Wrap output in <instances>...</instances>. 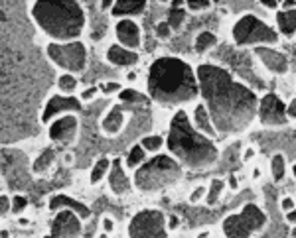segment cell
Returning a JSON list of instances; mask_svg holds the SVG:
<instances>
[{"label":"cell","mask_w":296,"mask_h":238,"mask_svg":"<svg viewBox=\"0 0 296 238\" xmlns=\"http://www.w3.org/2000/svg\"><path fill=\"white\" fill-rule=\"evenodd\" d=\"M142 146H144L146 150H158V148L162 146V140H160V136L144 138V140H142Z\"/></svg>","instance_id":"obj_32"},{"label":"cell","mask_w":296,"mask_h":238,"mask_svg":"<svg viewBox=\"0 0 296 238\" xmlns=\"http://www.w3.org/2000/svg\"><path fill=\"white\" fill-rule=\"evenodd\" d=\"M121 101H125V102H146V97H142L140 93H136V91H132V89H127V91H123V93H121Z\"/></svg>","instance_id":"obj_28"},{"label":"cell","mask_w":296,"mask_h":238,"mask_svg":"<svg viewBox=\"0 0 296 238\" xmlns=\"http://www.w3.org/2000/svg\"><path fill=\"white\" fill-rule=\"evenodd\" d=\"M121 126H123V110H121L119 106H115V108L107 114V118L103 120V128H105V132H109V134H117V132L121 130Z\"/></svg>","instance_id":"obj_20"},{"label":"cell","mask_w":296,"mask_h":238,"mask_svg":"<svg viewBox=\"0 0 296 238\" xmlns=\"http://www.w3.org/2000/svg\"><path fill=\"white\" fill-rule=\"evenodd\" d=\"M148 91L154 101L176 104L197 97V83L188 63L176 57H162L150 67Z\"/></svg>","instance_id":"obj_2"},{"label":"cell","mask_w":296,"mask_h":238,"mask_svg":"<svg viewBox=\"0 0 296 238\" xmlns=\"http://www.w3.org/2000/svg\"><path fill=\"white\" fill-rule=\"evenodd\" d=\"M75 132H77V120H75V116H66V118L58 120L50 128V138L56 140V142L69 144L75 138Z\"/></svg>","instance_id":"obj_12"},{"label":"cell","mask_w":296,"mask_h":238,"mask_svg":"<svg viewBox=\"0 0 296 238\" xmlns=\"http://www.w3.org/2000/svg\"><path fill=\"white\" fill-rule=\"evenodd\" d=\"M26 199L24 197H14V201H12V211L14 213H20V211H24V207H26Z\"/></svg>","instance_id":"obj_33"},{"label":"cell","mask_w":296,"mask_h":238,"mask_svg":"<svg viewBox=\"0 0 296 238\" xmlns=\"http://www.w3.org/2000/svg\"><path fill=\"white\" fill-rule=\"evenodd\" d=\"M117 35L127 47H138L140 45V32L138 26L131 20H123L117 24Z\"/></svg>","instance_id":"obj_15"},{"label":"cell","mask_w":296,"mask_h":238,"mask_svg":"<svg viewBox=\"0 0 296 238\" xmlns=\"http://www.w3.org/2000/svg\"><path fill=\"white\" fill-rule=\"evenodd\" d=\"M184 18H186V14H184V10L182 8H172L170 10V14H168V26H170V30L174 28V30H178L180 26H182V22H184Z\"/></svg>","instance_id":"obj_24"},{"label":"cell","mask_w":296,"mask_h":238,"mask_svg":"<svg viewBox=\"0 0 296 238\" xmlns=\"http://www.w3.org/2000/svg\"><path fill=\"white\" fill-rule=\"evenodd\" d=\"M79 233H81L79 219L69 211L60 213L52 225V238H75Z\"/></svg>","instance_id":"obj_11"},{"label":"cell","mask_w":296,"mask_h":238,"mask_svg":"<svg viewBox=\"0 0 296 238\" xmlns=\"http://www.w3.org/2000/svg\"><path fill=\"white\" fill-rule=\"evenodd\" d=\"M117 89H119V85H117V83H107V85L103 87V91H105V93H111V91H117Z\"/></svg>","instance_id":"obj_37"},{"label":"cell","mask_w":296,"mask_h":238,"mask_svg":"<svg viewBox=\"0 0 296 238\" xmlns=\"http://www.w3.org/2000/svg\"><path fill=\"white\" fill-rule=\"evenodd\" d=\"M292 207H294V201H292V199H284V201H282V209H286V211H290Z\"/></svg>","instance_id":"obj_38"},{"label":"cell","mask_w":296,"mask_h":238,"mask_svg":"<svg viewBox=\"0 0 296 238\" xmlns=\"http://www.w3.org/2000/svg\"><path fill=\"white\" fill-rule=\"evenodd\" d=\"M264 225V215L255 205H245L241 215L227 217L223 223V231L227 238H249L253 231H259Z\"/></svg>","instance_id":"obj_6"},{"label":"cell","mask_w":296,"mask_h":238,"mask_svg":"<svg viewBox=\"0 0 296 238\" xmlns=\"http://www.w3.org/2000/svg\"><path fill=\"white\" fill-rule=\"evenodd\" d=\"M32 16L36 22L58 39H71L79 35L85 16L77 2H36L32 6Z\"/></svg>","instance_id":"obj_4"},{"label":"cell","mask_w":296,"mask_h":238,"mask_svg":"<svg viewBox=\"0 0 296 238\" xmlns=\"http://www.w3.org/2000/svg\"><path fill=\"white\" fill-rule=\"evenodd\" d=\"M229 183H231V187H233V189H237V179H235V175H231Z\"/></svg>","instance_id":"obj_46"},{"label":"cell","mask_w":296,"mask_h":238,"mask_svg":"<svg viewBox=\"0 0 296 238\" xmlns=\"http://www.w3.org/2000/svg\"><path fill=\"white\" fill-rule=\"evenodd\" d=\"M180 175H182V170L172 158L158 156L136 171L134 181L142 191H154V189L172 185L174 181L180 179Z\"/></svg>","instance_id":"obj_5"},{"label":"cell","mask_w":296,"mask_h":238,"mask_svg":"<svg viewBox=\"0 0 296 238\" xmlns=\"http://www.w3.org/2000/svg\"><path fill=\"white\" fill-rule=\"evenodd\" d=\"M196 122H197V126H199L207 136H215V130H213V126L209 124V116H207L203 104H199L196 108Z\"/></svg>","instance_id":"obj_22"},{"label":"cell","mask_w":296,"mask_h":238,"mask_svg":"<svg viewBox=\"0 0 296 238\" xmlns=\"http://www.w3.org/2000/svg\"><path fill=\"white\" fill-rule=\"evenodd\" d=\"M215 41H217V39H215V35L211 34V32H201L196 39V49L201 53V51L209 49L211 45H215Z\"/></svg>","instance_id":"obj_23"},{"label":"cell","mask_w":296,"mask_h":238,"mask_svg":"<svg viewBox=\"0 0 296 238\" xmlns=\"http://www.w3.org/2000/svg\"><path fill=\"white\" fill-rule=\"evenodd\" d=\"M201 195H203V189H201V187H199V189H197L196 193H194V195H192V197H190V201H192V203H194V201H197V199H199V197H201Z\"/></svg>","instance_id":"obj_39"},{"label":"cell","mask_w":296,"mask_h":238,"mask_svg":"<svg viewBox=\"0 0 296 238\" xmlns=\"http://www.w3.org/2000/svg\"><path fill=\"white\" fill-rule=\"evenodd\" d=\"M131 238H166L164 215L160 211H142L129 227Z\"/></svg>","instance_id":"obj_8"},{"label":"cell","mask_w":296,"mask_h":238,"mask_svg":"<svg viewBox=\"0 0 296 238\" xmlns=\"http://www.w3.org/2000/svg\"><path fill=\"white\" fill-rule=\"evenodd\" d=\"M142 160H144L142 148H140V146H134L131 150V156H129V166H136V164H140Z\"/></svg>","instance_id":"obj_30"},{"label":"cell","mask_w":296,"mask_h":238,"mask_svg":"<svg viewBox=\"0 0 296 238\" xmlns=\"http://www.w3.org/2000/svg\"><path fill=\"white\" fill-rule=\"evenodd\" d=\"M284 170H286L284 158H282V156H274V158H272V175H274L276 181L284 177Z\"/></svg>","instance_id":"obj_26"},{"label":"cell","mask_w":296,"mask_h":238,"mask_svg":"<svg viewBox=\"0 0 296 238\" xmlns=\"http://www.w3.org/2000/svg\"><path fill=\"white\" fill-rule=\"evenodd\" d=\"M233 37L239 45L245 43H255V41H266V43H274L278 39L276 32L272 28H268L266 24H263L259 18L255 16H245L241 18L235 28H233Z\"/></svg>","instance_id":"obj_7"},{"label":"cell","mask_w":296,"mask_h":238,"mask_svg":"<svg viewBox=\"0 0 296 238\" xmlns=\"http://www.w3.org/2000/svg\"><path fill=\"white\" fill-rule=\"evenodd\" d=\"M48 55L64 69L69 71H81L85 67V45L83 43H69V45H58L50 43L48 45Z\"/></svg>","instance_id":"obj_9"},{"label":"cell","mask_w":296,"mask_h":238,"mask_svg":"<svg viewBox=\"0 0 296 238\" xmlns=\"http://www.w3.org/2000/svg\"><path fill=\"white\" fill-rule=\"evenodd\" d=\"M221 189H223V183L219 181V179H213L211 181V191H209V195H207V203L213 205L217 201V197H219V193H221Z\"/></svg>","instance_id":"obj_29"},{"label":"cell","mask_w":296,"mask_h":238,"mask_svg":"<svg viewBox=\"0 0 296 238\" xmlns=\"http://www.w3.org/2000/svg\"><path fill=\"white\" fill-rule=\"evenodd\" d=\"M156 34L160 35V37H168V35H170V26H168V24H158V26H156Z\"/></svg>","instance_id":"obj_35"},{"label":"cell","mask_w":296,"mask_h":238,"mask_svg":"<svg viewBox=\"0 0 296 238\" xmlns=\"http://www.w3.org/2000/svg\"><path fill=\"white\" fill-rule=\"evenodd\" d=\"M60 110H81V104H79L77 99H73V97H52L50 102H48V106H46V110H44L42 120L48 122Z\"/></svg>","instance_id":"obj_14"},{"label":"cell","mask_w":296,"mask_h":238,"mask_svg":"<svg viewBox=\"0 0 296 238\" xmlns=\"http://www.w3.org/2000/svg\"><path fill=\"white\" fill-rule=\"evenodd\" d=\"M60 207H71L73 211H77L79 213V217H89L91 215V211L85 207V205H81L79 201H73V199H69V197H64V195H58V197H54L52 201H50V209H60Z\"/></svg>","instance_id":"obj_18"},{"label":"cell","mask_w":296,"mask_h":238,"mask_svg":"<svg viewBox=\"0 0 296 238\" xmlns=\"http://www.w3.org/2000/svg\"><path fill=\"white\" fill-rule=\"evenodd\" d=\"M176 227H178V219L172 217V219H170V229H176Z\"/></svg>","instance_id":"obj_45"},{"label":"cell","mask_w":296,"mask_h":238,"mask_svg":"<svg viewBox=\"0 0 296 238\" xmlns=\"http://www.w3.org/2000/svg\"><path fill=\"white\" fill-rule=\"evenodd\" d=\"M146 6L144 0H119L113 8V14L115 16H123V14H138L142 12Z\"/></svg>","instance_id":"obj_19"},{"label":"cell","mask_w":296,"mask_h":238,"mask_svg":"<svg viewBox=\"0 0 296 238\" xmlns=\"http://www.w3.org/2000/svg\"><path fill=\"white\" fill-rule=\"evenodd\" d=\"M103 227H105V231H113V221H111V219H105Z\"/></svg>","instance_id":"obj_42"},{"label":"cell","mask_w":296,"mask_h":238,"mask_svg":"<svg viewBox=\"0 0 296 238\" xmlns=\"http://www.w3.org/2000/svg\"><path fill=\"white\" fill-rule=\"evenodd\" d=\"M107 57H109V61L115 63V65H132V63L138 61V55H136V53L127 51V49H123V47H119V45H111L109 51H107Z\"/></svg>","instance_id":"obj_16"},{"label":"cell","mask_w":296,"mask_h":238,"mask_svg":"<svg viewBox=\"0 0 296 238\" xmlns=\"http://www.w3.org/2000/svg\"><path fill=\"white\" fill-rule=\"evenodd\" d=\"M168 148L190 168L199 170L207 168L217 160V148L213 142L205 136L197 134L190 126V120L184 110H180L172 124H170V136H168Z\"/></svg>","instance_id":"obj_3"},{"label":"cell","mask_w":296,"mask_h":238,"mask_svg":"<svg viewBox=\"0 0 296 238\" xmlns=\"http://www.w3.org/2000/svg\"><path fill=\"white\" fill-rule=\"evenodd\" d=\"M276 22H278L280 32H284L286 35H292L294 34V28H296V12L294 10H288V12H278Z\"/></svg>","instance_id":"obj_21"},{"label":"cell","mask_w":296,"mask_h":238,"mask_svg":"<svg viewBox=\"0 0 296 238\" xmlns=\"http://www.w3.org/2000/svg\"><path fill=\"white\" fill-rule=\"evenodd\" d=\"M95 93H97V89H89V91H85V93H83V99H91Z\"/></svg>","instance_id":"obj_41"},{"label":"cell","mask_w":296,"mask_h":238,"mask_svg":"<svg viewBox=\"0 0 296 238\" xmlns=\"http://www.w3.org/2000/svg\"><path fill=\"white\" fill-rule=\"evenodd\" d=\"M288 116H296V102H290V106H288Z\"/></svg>","instance_id":"obj_40"},{"label":"cell","mask_w":296,"mask_h":238,"mask_svg":"<svg viewBox=\"0 0 296 238\" xmlns=\"http://www.w3.org/2000/svg\"><path fill=\"white\" fill-rule=\"evenodd\" d=\"M190 10H203V8H209V2L207 0H199V2H188Z\"/></svg>","instance_id":"obj_34"},{"label":"cell","mask_w":296,"mask_h":238,"mask_svg":"<svg viewBox=\"0 0 296 238\" xmlns=\"http://www.w3.org/2000/svg\"><path fill=\"white\" fill-rule=\"evenodd\" d=\"M263 4L264 6H268V8H274V6H276V2H274V0H263Z\"/></svg>","instance_id":"obj_43"},{"label":"cell","mask_w":296,"mask_h":238,"mask_svg":"<svg viewBox=\"0 0 296 238\" xmlns=\"http://www.w3.org/2000/svg\"><path fill=\"white\" fill-rule=\"evenodd\" d=\"M109 183H111V189L115 193H119V195L125 193V191H129V179H127V175L121 170V160H115L113 162V171H111Z\"/></svg>","instance_id":"obj_17"},{"label":"cell","mask_w":296,"mask_h":238,"mask_svg":"<svg viewBox=\"0 0 296 238\" xmlns=\"http://www.w3.org/2000/svg\"><path fill=\"white\" fill-rule=\"evenodd\" d=\"M107 168H109V160H105V158H103V160H99L97 166H95L93 171H91V181H93V183H97L99 179L103 177V173L107 171Z\"/></svg>","instance_id":"obj_27"},{"label":"cell","mask_w":296,"mask_h":238,"mask_svg":"<svg viewBox=\"0 0 296 238\" xmlns=\"http://www.w3.org/2000/svg\"><path fill=\"white\" fill-rule=\"evenodd\" d=\"M259 116L263 124H270V126H280L286 122V108L280 102L276 95H266L261 101V108H259Z\"/></svg>","instance_id":"obj_10"},{"label":"cell","mask_w":296,"mask_h":238,"mask_svg":"<svg viewBox=\"0 0 296 238\" xmlns=\"http://www.w3.org/2000/svg\"><path fill=\"white\" fill-rule=\"evenodd\" d=\"M197 79L217 130L239 132L253 120L257 112L255 93L235 83L225 69L199 65Z\"/></svg>","instance_id":"obj_1"},{"label":"cell","mask_w":296,"mask_h":238,"mask_svg":"<svg viewBox=\"0 0 296 238\" xmlns=\"http://www.w3.org/2000/svg\"><path fill=\"white\" fill-rule=\"evenodd\" d=\"M6 213H8V199L0 197V215H6Z\"/></svg>","instance_id":"obj_36"},{"label":"cell","mask_w":296,"mask_h":238,"mask_svg":"<svg viewBox=\"0 0 296 238\" xmlns=\"http://www.w3.org/2000/svg\"><path fill=\"white\" fill-rule=\"evenodd\" d=\"M54 150H46L38 160H36V164H34V171L36 173H40V171H44L46 168H50V164L54 162Z\"/></svg>","instance_id":"obj_25"},{"label":"cell","mask_w":296,"mask_h":238,"mask_svg":"<svg viewBox=\"0 0 296 238\" xmlns=\"http://www.w3.org/2000/svg\"><path fill=\"white\" fill-rule=\"evenodd\" d=\"M284 8H288V10H294V2H292V0H286V2H284Z\"/></svg>","instance_id":"obj_44"},{"label":"cell","mask_w":296,"mask_h":238,"mask_svg":"<svg viewBox=\"0 0 296 238\" xmlns=\"http://www.w3.org/2000/svg\"><path fill=\"white\" fill-rule=\"evenodd\" d=\"M255 53L263 59V63L270 71H274V73H286L288 61H286V57L280 51H274V49H268V47H257Z\"/></svg>","instance_id":"obj_13"},{"label":"cell","mask_w":296,"mask_h":238,"mask_svg":"<svg viewBox=\"0 0 296 238\" xmlns=\"http://www.w3.org/2000/svg\"><path fill=\"white\" fill-rule=\"evenodd\" d=\"M75 85H77V81H75L71 75H64V77L60 79V89H62V91H73Z\"/></svg>","instance_id":"obj_31"}]
</instances>
